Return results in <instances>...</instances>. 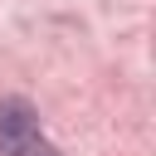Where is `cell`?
<instances>
[{"label":"cell","mask_w":156,"mask_h":156,"mask_svg":"<svg viewBox=\"0 0 156 156\" xmlns=\"http://www.w3.org/2000/svg\"><path fill=\"white\" fill-rule=\"evenodd\" d=\"M0 156H58V146L39 132L34 107L20 98L0 102Z\"/></svg>","instance_id":"obj_1"}]
</instances>
